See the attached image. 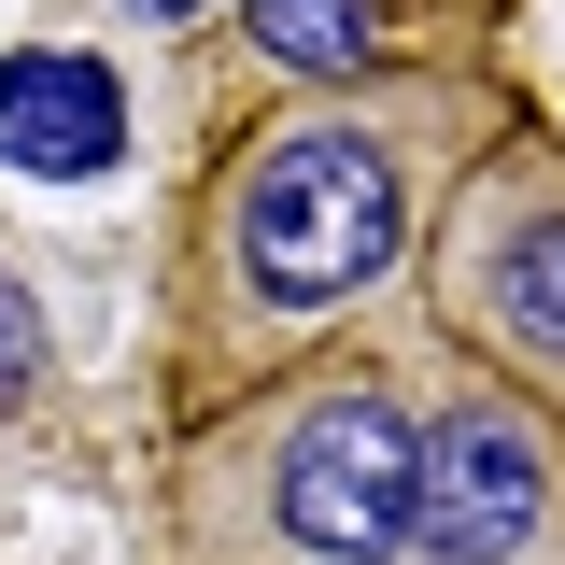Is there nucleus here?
<instances>
[{
    "mask_svg": "<svg viewBox=\"0 0 565 565\" xmlns=\"http://www.w3.org/2000/svg\"><path fill=\"white\" fill-rule=\"evenodd\" d=\"M509 114L523 99L494 57H411L226 114L156 241V424H199L396 311L438 199Z\"/></svg>",
    "mask_w": 565,
    "mask_h": 565,
    "instance_id": "f257e3e1",
    "label": "nucleus"
},
{
    "mask_svg": "<svg viewBox=\"0 0 565 565\" xmlns=\"http://www.w3.org/2000/svg\"><path fill=\"white\" fill-rule=\"evenodd\" d=\"M424 311L282 367L199 424H156V565H396L424 494Z\"/></svg>",
    "mask_w": 565,
    "mask_h": 565,
    "instance_id": "f03ea898",
    "label": "nucleus"
},
{
    "mask_svg": "<svg viewBox=\"0 0 565 565\" xmlns=\"http://www.w3.org/2000/svg\"><path fill=\"white\" fill-rule=\"evenodd\" d=\"M411 311L438 353L494 367L509 396H537L565 424V128L509 114V128L467 156V184L424 226Z\"/></svg>",
    "mask_w": 565,
    "mask_h": 565,
    "instance_id": "7ed1b4c3",
    "label": "nucleus"
},
{
    "mask_svg": "<svg viewBox=\"0 0 565 565\" xmlns=\"http://www.w3.org/2000/svg\"><path fill=\"white\" fill-rule=\"evenodd\" d=\"M396 565H565V424L494 367H424V494Z\"/></svg>",
    "mask_w": 565,
    "mask_h": 565,
    "instance_id": "20e7f679",
    "label": "nucleus"
},
{
    "mask_svg": "<svg viewBox=\"0 0 565 565\" xmlns=\"http://www.w3.org/2000/svg\"><path fill=\"white\" fill-rule=\"evenodd\" d=\"M128 141H141V114H128V71L99 57V43H14L0 57V170L14 184H114L128 170Z\"/></svg>",
    "mask_w": 565,
    "mask_h": 565,
    "instance_id": "39448f33",
    "label": "nucleus"
},
{
    "mask_svg": "<svg viewBox=\"0 0 565 565\" xmlns=\"http://www.w3.org/2000/svg\"><path fill=\"white\" fill-rule=\"evenodd\" d=\"M226 43L255 57L269 99L367 85V71H411V57H481V29H438L424 0H226Z\"/></svg>",
    "mask_w": 565,
    "mask_h": 565,
    "instance_id": "423d86ee",
    "label": "nucleus"
},
{
    "mask_svg": "<svg viewBox=\"0 0 565 565\" xmlns=\"http://www.w3.org/2000/svg\"><path fill=\"white\" fill-rule=\"evenodd\" d=\"M29 382H43V311L14 297V269H0V411H14Z\"/></svg>",
    "mask_w": 565,
    "mask_h": 565,
    "instance_id": "0eeeda50",
    "label": "nucleus"
},
{
    "mask_svg": "<svg viewBox=\"0 0 565 565\" xmlns=\"http://www.w3.org/2000/svg\"><path fill=\"white\" fill-rule=\"evenodd\" d=\"M99 14H114V29H170V43H184L199 14H226V0H99Z\"/></svg>",
    "mask_w": 565,
    "mask_h": 565,
    "instance_id": "6e6552de",
    "label": "nucleus"
},
{
    "mask_svg": "<svg viewBox=\"0 0 565 565\" xmlns=\"http://www.w3.org/2000/svg\"><path fill=\"white\" fill-rule=\"evenodd\" d=\"M424 14H438V29H481V43H494V14H509V0H424Z\"/></svg>",
    "mask_w": 565,
    "mask_h": 565,
    "instance_id": "1a4fd4ad",
    "label": "nucleus"
}]
</instances>
